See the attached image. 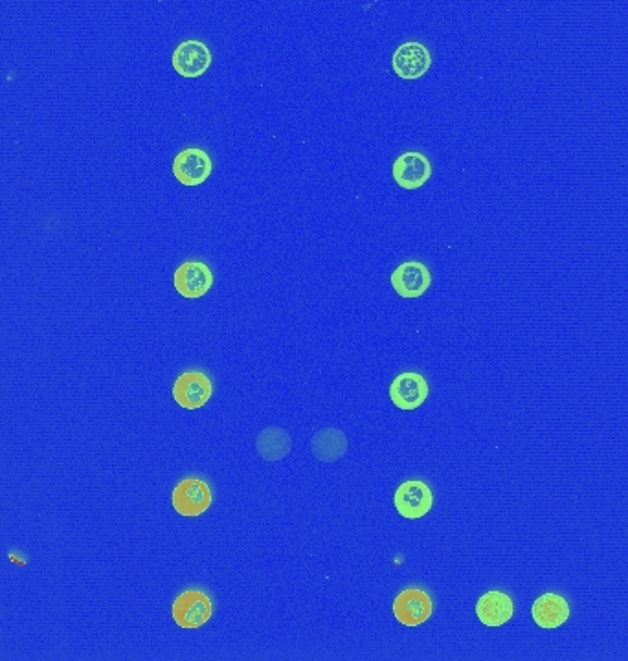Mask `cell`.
<instances>
[{"instance_id":"6da1fadb","label":"cell","mask_w":628,"mask_h":661,"mask_svg":"<svg viewBox=\"0 0 628 661\" xmlns=\"http://www.w3.org/2000/svg\"><path fill=\"white\" fill-rule=\"evenodd\" d=\"M214 616L212 599L201 590H186L173 601L171 617L184 630L201 628Z\"/></svg>"},{"instance_id":"7a4b0ae2","label":"cell","mask_w":628,"mask_h":661,"mask_svg":"<svg viewBox=\"0 0 628 661\" xmlns=\"http://www.w3.org/2000/svg\"><path fill=\"white\" fill-rule=\"evenodd\" d=\"M214 496L208 483L199 478H186L177 483L171 493V504L180 516L195 518L201 516L212 507Z\"/></svg>"},{"instance_id":"3957f363","label":"cell","mask_w":628,"mask_h":661,"mask_svg":"<svg viewBox=\"0 0 628 661\" xmlns=\"http://www.w3.org/2000/svg\"><path fill=\"white\" fill-rule=\"evenodd\" d=\"M173 399L184 410H199L214 395V384L202 371L191 370L180 373L173 384Z\"/></svg>"},{"instance_id":"277c9868","label":"cell","mask_w":628,"mask_h":661,"mask_svg":"<svg viewBox=\"0 0 628 661\" xmlns=\"http://www.w3.org/2000/svg\"><path fill=\"white\" fill-rule=\"evenodd\" d=\"M393 504L397 513L406 520H419L432 511L434 494L427 483L421 480H408L397 487Z\"/></svg>"},{"instance_id":"5b68a950","label":"cell","mask_w":628,"mask_h":661,"mask_svg":"<svg viewBox=\"0 0 628 661\" xmlns=\"http://www.w3.org/2000/svg\"><path fill=\"white\" fill-rule=\"evenodd\" d=\"M434 614L432 597L421 588H406L393 601V616L404 627H419Z\"/></svg>"},{"instance_id":"8992f818","label":"cell","mask_w":628,"mask_h":661,"mask_svg":"<svg viewBox=\"0 0 628 661\" xmlns=\"http://www.w3.org/2000/svg\"><path fill=\"white\" fill-rule=\"evenodd\" d=\"M171 63L182 78H201L202 74L212 67L214 56L206 43L199 39H188L175 48Z\"/></svg>"},{"instance_id":"52a82bcc","label":"cell","mask_w":628,"mask_h":661,"mask_svg":"<svg viewBox=\"0 0 628 661\" xmlns=\"http://www.w3.org/2000/svg\"><path fill=\"white\" fill-rule=\"evenodd\" d=\"M214 162L201 147L182 149L173 160V175L182 186H201L212 175Z\"/></svg>"},{"instance_id":"ba28073f","label":"cell","mask_w":628,"mask_h":661,"mask_svg":"<svg viewBox=\"0 0 628 661\" xmlns=\"http://www.w3.org/2000/svg\"><path fill=\"white\" fill-rule=\"evenodd\" d=\"M390 281H392L393 289L401 298L415 300V298H421L430 289L432 272L423 261L410 259L393 270Z\"/></svg>"},{"instance_id":"9c48e42d","label":"cell","mask_w":628,"mask_h":661,"mask_svg":"<svg viewBox=\"0 0 628 661\" xmlns=\"http://www.w3.org/2000/svg\"><path fill=\"white\" fill-rule=\"evenodd\" d=\"M392 67L399 78L415 81L423 78L432 67V54L423 43L408 41L393 52Z\"/></svg>"},{"instance_id":"30bf717a","label":"cell","mask_w":628,"mask_h":661,"mask_svg":"<svg viewBox=\"0 0 628 661\" xmlns=\"http://www.w3.org/2000/svg\"><path fill=\"white\" fill-rule=\"evenodd\" d=\"M390 399L399 410H417L428 399L427 379L417 371L399 373L390 386Z\"/></svg>"},{"instance_id":"8fae6325","label":"cell","mask_w":628,"mask_h":661,"mask_svg":"<svg viewBox=\"0 0 628 661\" xmlns=\"http://www.w3.org/2000/svg\"><path fill=\"white\" fill-rule=\"evenodd\" d=\"M392 175L403 190H419L432 179V162L419 151H406L393 162Z\"/></svg>"},{"instance_id":"7c38bea8","label":"cell","mask_w":628,"mask_h":661,"mask_svg":"<svg viewBox=\"0 0 628 661\" xmlns=\"http://www.w3.org/2000/svg\"><path fill=\"white\" fill-rule=\"evenodd\" d=\"M173 283L182 298L197 300L214 287V274L202 261H186L175 270Z\"/></svg>"},{"instance_id":"4fadbf2b","label":"cell","mask_w":628,"mask_h":661,"mask_svg":"<svg viewBox=\"0 0 628 661\" xmlns=\"http://www.w3.org/2000/svg\"><path fill=\"white\" fill-rule=\"evenodd\" d=\"M474 610L482 625L498 628L504 627L505 623L511 621V617L515 614V605L509 595L493 590V592L480 595Z\"/></svg>"},{"instance_id":"5bb4252c","label":"cell","mask_w":628,"mask_h":661,"mask_svg":"<svg viewBox=\"0 0 628 661\" xmlns=\"http://www.w3.org/2000/svg\"><path fill=\"white\" fill-rule=\"evenodd\" d=\"M531 617L535 625L540 628H559L570 619V605L568 601L559 594L540 595L539 599L531 606Z\"/></svg>"},{"instance_id":"9a60e30c","label":"cell","mask_w":628,"mask_h":661,"mask_svg":"<svg viewBox=\"0 0 628 661\" xmlns=\"http://www.w3.org/2000/svg\"><path fill=\"white\" fill-rule=\"evenodd\" d=\"M311 452L322 463H335L348 452L346 434L338 428H324L316 432L311 439Z\"/></svg>"},{"instance_id":"2e32d148","label":"cell","mask_w":628,"mask_h":661,"mask_svg":"<svg viewBox=\"0 0 628 661\" xmlns=\"http://www.w3.org/2000/svg\"><path fill=\"white\" fill-rule=\"evenodd\" d=\"M256 450L263 460L270 463L283 460L291 454L292 437L280 426H270L256 437Z\"/></svg>"}]
</instances>
